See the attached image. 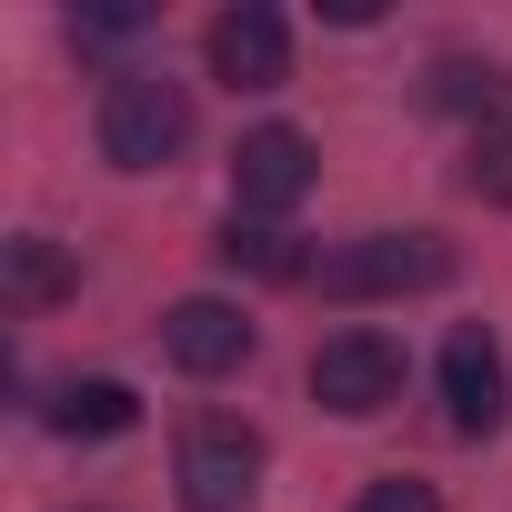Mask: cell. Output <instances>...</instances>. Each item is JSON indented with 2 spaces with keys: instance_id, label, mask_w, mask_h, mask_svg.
I'll use <instances>...</instances> for the list:
<instances>
[{
  "instance_id": "cell-1",
  "label": "cell",
  "mask_w": 512,
  "mask_h": 512,
  "mask_svg": "<svg viewBox=\"0 0 512 512\" xmlns=\"http://www.w3.org/2000/svg\"><path fill=\"white\" fill-rule=\"evenodd\" d=\"M191 141V91L171 71H121L101 91V161L111 171H171Z\"/></svg>"
},
{
  "instance_id": "cell-2",
  "label": "cell",
  "mask_w": 512,
  "mask_h": 512,
  "mask_svg": "<svg viewBox=\"0 0 512 512\" xmlns=\"http://www.w3.org/2000/svg\"><path fill=\"white\" fill-rule=\"evenodd\" d=\"M312 282H322L332 302H402V292L452 282V251H442L432 231H362V241L322 251V262H312Z\"/></svg>"
},
{
  "instance_id": "cell-3",
  "label": "cell",
  "mask_w": 512,
  "mask_h": 512,
  "mask_svg": "<svg viewBox=\"0 0 512 512\" xmlns=\"http://www.w3.org/2000/svg\"><path fill=\"white\" fill-rule=\"evenodd\" d=\"M251 482H262V432L241 412H201L181 432V502L191 512H241Z\"/></svg>"
},
{
  "instance_id": "cell-4",
  "label": "cell",
  "mask_w": 512,
  "mask_h": 512,
  "mask_svg": "<svg viewBox=\"0 0 512 512\" xmlns=\"http://www.w3.org/2000/svg\"><path fill=\"white\" fill-rule=\"evenodd\" d=\"M312 402L342 412V422H372L402 402V342L392 332H332L312 352Z\"/></svg>"
},
{
  "instance_id": "cell-5",
  "label": "cell",
  "mask_w": 512,
  "mask_h": 512,
  "mask_svg": "<svg viewBox=\"0 0 512 512\" xmlns=\"http://www.w3.org/2000/svg\"><path fill=\"white\" fill-rule=\"evenodd\" d=\"M211 81H231V91H282L292 81V21L272 0H231L211 21Z\"/></svg>"
},
{
  "instance_id": "cell-6",
  "label": "cell",
  "mask_w": 512,
  "mask_h": 512,
  "mask_svg": "<svg viewBox=\"0 0 512 512\" xmlns=\"http://www.w3.org/2000/svg\"><path fill=\"white\" fill-rule=\"evenodd\" d=\"M442 412H452V432H502V412H512V362H502V342L482 332V322H462L452 342H442Z\"/></svg>"
},
{
  "instance_id": "cell-7",
  "label": "cell",
  "mask_w": 512,
  "mask_h": 512,
  "mask_svg": "<svg viewBox=\"0 0 512 512\" xmlns=\"http://www.w3.org/2000/svg\"><path fill=\"white\" fill-rule=\"evenodd\" d=\"M231 191H241V211H292V201L312 191V141H302L292 121L241 131V141H231Z\"/></svg>"
},
{
  "instance_id": "cell-8",
  "label": "cell",
  "mask_w": 512,
  "mask_h": 512,
  "mask_svg": "<svg viewBox=\"0 0 512 512\" xmlns=\"http://www.w3.org/2000/svg\"><path fill=\"white\" fill-rule=\"evenodd\" d=\"M251 342H262V332H251L231 302H211V292L161 312V352H171L191 382H221V372H241V362H251Z\"/></svg>"
},
{
  "instance_id": "cell-9",
  "label": "cell",
  "mask_w": 512,
  "mask_h": 512,
  "mask_svg": "<svg viewBox=\"0 0 512 512\" xmlns=\"http://www.w3.org/2000/svg\"><path fill=\"white\" fill-rule=\"evenodd\" d=\"M71 251L51 241V231H21V241H0V292H11L21 312H51V302H71Z\"/></svg>"
},
{
  "instance_id": "cell-10",
  "label": "cell",
  "mask_w": 512,
  "mask_h": 512,
  "mask_svg": "<svg viewBox=\"0 0 512 512\" xmlns=\"http://www.w3.org/2000/svg\"><path fill=\"white\" fill-rule=\"evenodd\" d=\"M141 422V392L131 382H71L61 402H51V432L61 442H111V432H131Z\"/></svg>"
},
{
  "instance_id": "cell-11",
  "label": "cell",
  "mask_w": 512,
  "mask_h": 512,
  "mask_svg": "<svg viewBox=\"0 0 512 512\" xmlns=\"http://www.w3.org/2000/svg\"><path fill=\"white\" fill-rule=\"evenodd\" d=\"M221 272H251V282H312V251L272 221H231L221 231Z\"/></svg>"
},
{
  "instance_id": "cell-12",
  "label": "cell",
  "mask_w": 512,
  "mask_h": 512,
  "mask_svg": "<svg viewBox=\"0 0 512 512\" xmlns=\"http://www.w3.org/2000/svg\"><path fill=\"white\" fill-rule=\"evenodd\" d=\"M512 101V71L502 61H432V111H502Z\"/></svg>"
},
{
  "instance_id": "cell-13",
  "label": "cell",
  "mask_w": 512,
  "mask_h": 512,
  "mask_svg": "<svg viewBox=\"0 0 512 512\" xmlns=\"http://www.w3.org/2000/svg\"><path fill=\"white\" fill-rule=\"evenodd\" d=\"M462 181H472L482 201H512V121H492V131L472 141V161H462Z\"/></svg>"
},
{
  "instance_id": "cell-14",
  "label": "cell",
  "mask_w": 512,
  "mask_h": 512,
  "mask_svg": "<svg viewBox=\"0 0 512 512\" xmlns=\"http://www.w3.org/2000/svg\"><path fill=\"white\" fill-rule=\"evenodd\" d=\"M352 512H442V492H432V482H412V472H392V482H372Z\"/></svg>"
},
{
  "instance_id": "cell-15",
  "label": "cell",
  "mask_w": 512,
  "mask_h": 512,
  "mask_svg": "<svg viewBox=\"0 0 512 512\" xmlns=\"http://www.w3.org/2000/svg\"><path fill=\"white\" fill-rule=\"evenodd\" d=\"M131 31H141L131 0H111V11H71V41H91V51H101V41H131Z\"/></svg>"
}]
</instances>
